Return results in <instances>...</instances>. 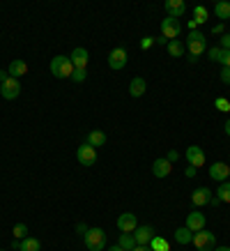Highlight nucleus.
<instances>
[{"instance_id":"obj_22","label":"nucleus","mask_w":230,"mask_h":251,"mask_svg":"<svg viewBox=\"0 0 230 251\" xmlns=\"http://www.w3.org/2000/svg\"><path fill=\"white\" fill-rule=\"evenodd\" d=\"M193 240V233L186 226H182V228H177L175 230V242L177 244H189Z\"/></svg>"},{"instance_id":"obj_36","label":"nucleus","mask_w":230,"mask_h":251,"mask_svg":"<svg viewBox=\"0 0 230 251\" xmlns=\"http://www.w3.org/2000/svg\"><path fill=\"white\" fill-rule=\"evenodd\" d=\"M88 230H90V228H88V226H85L83 221H81V224H76V233H78V235H85V233H88Z\"/></svg>"},{"instance_id":"obj_45","label":"nucleus","mask_w":230,"mask_h":251,"mask_svg":"<svg viewBox=\"0 0 230 251\" xmlns=\"http://www.w3.org/2000/svg\"><path fill=\"white\" fill-rule=\"evenodd\" d=\"M214 251H230V247H214Z\"/></svg>"},{"instance_id":"obj_41","label":"nucleus","mask_w":230,"mask_h":251,"mask_svg":"<svg viewBox=\"0 0 230 251\" xmlns=\"http://www.w3.org/2000/svg\"><path fill=\"white\" fill-rule=\"evenodd\" d=\"M7 78H9V74H7V72H2V69H0V83H5Z\"/></svg>"},{"instance_id":"obj_25","label":"nucleus","mask_w":230,"mask_h":251,"mask_svg":"<svg viewBox=\"0 0 230 251\" xmlns=\"http://www.w3.org/2000/svg\"><path fill=\"white\" fill-rule=\"evenodd\" d=\"M120 247H122L124 251H131L134 249V247H136V240H134V233H122V235H120Z\"/></svg>"},{"instance_id":"obj_23","label":"nucleus","mask_w":230,"mask_h":251,"mask_svg":"<svg viewBox=\"0 0 230 251\" xmlns=\"http://www.w3.org/2000/svg\"><path fill=\"white\" fill-rule=\"evenodd\" d=\"M166 49H168V53L173 55V58H180V55H184V49H186V46H184L180 39H173V42L166 44Z\"/></svg>"},{"instance_id":"obj_31","label":"nucleus","mask_w":230,"mask_h":251,"mask_svg":"<svg viewBox=\"0 0 230 251\" xmlns=\"http://www.w3.org/2000/svg\"><path fill=\"white\" fill-rule=\"evenodd\" d=\"M214 104H216V111H223V113H228L230 111V101L226 97H219Z\"/></svg>"},{"instance_id":"obj_11","label":"nucleus","mask_w":230,"mask_h":251,"mask_svg":"<svg viewBox=\"0 0 230 251\" xmlns=\"http://www.w3.org/2000/svg\"><path fill=\"white\" fill-rule=\"evenodd\" d=\"M186 159H189V166L200 168L203 164H205V152H203V148H198V145H189V148H186Z\"/></svg>"},{"instance_id":"obj_19","label":"nucleus","mask_w":230,"mask_h":251,"mask_svg":"<svg viewBox=\"0 0 230 251\" xmlns=\"http://www.w3.org/2000/svg\"><path fill=\"white\" fill-rule=\"evenodd\" d=\"M85 143L92 145V148L97 150V148H101V145L106 143V134H104V131H97V129H94V131H90V134H88Z\"/></svg>"},{"instance_id":"obj_29","label":"nucleus","mask_w":230,"mask_h":251,"mask_svg":"<svg viewBox=\"0 0 230 251\" xmlns=\"http://www.w3.org/2000/svg\"><path fill=\"white\" fill-rule=\"evenodd\" d=\"M221 46H212V49H207V58L212 62H219V58H221Z\"/></svg>"},{"instance_id":"obj_44","label":"nucleus","mask_w":230,"mask_h":251,"mask_svg":"<svg viewBox=\"0 0 230 251\" xmlns=\"http://www.w3.org/2000/svg\"><path fill=\"white\" fill-rule=\"evenodd\" d=\"M108 251H124V249H122V247H120V244H113V247H111V249H108Z\"/></svg>"},{"instance_id":"obj_13","label":"nucleus","mask_w":230,"mask_h":251,"mask_svg":"<svg viewBox=\"0 0 230 251\" xmlns=\"http://www.w3.org/2000/svg\"><path fill=\"white\" fill-rule=\"evenodd\" d=\"M186 228L191 230V233H198V230L205 228V214L203 212H189L186 214Z\"/></svg>"},{"instance_id":"obj_38","label":"nucleus","mask_w":230,"mask_h":251,"mask_svg":"<svg viewBox=\"0 0 230 251\" xmlns=\"http://www.w3.org/2000/svg\"><path fill=\"white\" fill-rule=\"evenodd\" d=\"M131 251H152V249H150L147 244H136V247H134Z\"/></svg>"},{"instance_id":"obj_17","label":"nucleus","mask_w":230,"mask_h":251,"mask_svg":"<svg viewBox=\"0 0 230 251\" xmlns=\"http://www.w3.org/2000/svg\"><path fill=\"white\" fill-rule=\"evenodd\" d=\"M209 198H212L209 189H207V187H198V189L191 194V203L196 207H200V205H205V203H209Z\"/></svg>"},{"instance_id":"obj_28","label":"nucleus","mask_w":230,"mask_h":251,"mask_svg":"<svg viewBox=\"0 0 230 251\" xmlns=\"http://www.w3.org/2000/svg\"><path fill=\"white\" fill-rule=\"evenodd\" d=\"M12 233H14L16 240H25L28 237V226L25 224H16L14 228H12Z\"/></svg>"},{"instance_id":"obj_34","label":"nucleus","mask_w":230,"mask_h":251,"mask_svg":"<svg viewBox=\"0 0 230 251\" xmlns=\"http://www.w3.org/2000/svg\"><path fill=\"white\" fill-rule=\"evenodd\" d=\"M223 67H230V51H221V58H219Z\"/></svg>"},{"instance_id":"obj_4","label":"nucleus","mask_w":230,"mask_h":251,"mask_svg":"<svg viewBox=\"0 0 230 251\" xmlns=\"http://www.w3.org/2000/svg\"><path fill=\"white\" fill-rule=\"evenodd\" d=\"M83 240H85V247L90 251H101L106 247V233L101 228H90L83 235Z\"/></svg>"},{"instance_id":"obj_6","label":"nucleus","mask_w":230,"mask_h":251,"mask_svg":"<svg viewBox=\"0 0 230 251\" xmlns=\"http://www.w3.org/2000/svg\"><path fill=\"white\" fill-rule=\"evenodd\" d=\"M76 159H78V164H83V166H92V164L97 161V150H94L92 145H88V143L78 145Z\"/></svg>"},{"instance_id":"obj_10","label":"nucleus","mask_w":230,"mask_h":251,"mask_svg":"<svg viewBox=\"0 0 230 251\" xmlns=\"http://www.w3.org/2000/svg\"><path fill=\"white\" fill-rule=\"evenodd\" d=\"M108 67L111 69L127 67V51H124V49H113V51L108 53Z\"/></svg>"},{"instance_id":"obj_33","label":"nucleus","mask_w":230,"mask_h":251,"mask_svg":"<svg viewBox=\"0 0 230 251\" xmlns=\"http://www.w3.org/2000/svg\"><path fill=\"white\" fill-rule=\"evenodd\" d=\"M221 49L223 51H230V35L228 32H223L221 35Z\"/></svg>"},{"instance_id":"obj_3","label":"nucleus","mask_w":230,"mask_h":251,"mask_svg":"<svg viewBox=\"0 0 230 251\" xmlns=\"http://www.w3.org/2000/svg\"><path fill=\"white\" fill-rule=\"evenodd\" d=\"M191 244H193V247H196L198 251H214L216 237H214V233H209L207 228H203V230H198V233H193Z\"/></svg>"},{"instance_id":"obj_7","label":"nucleus","mask_w":230,"mask_h":251,"mask_svg":"<svg viewBox=\"0 0 230 251\" xmlns=\"http://www.w3.org/2000/svg\"><path fill=\"white\" fill-rule=\"evenodd\" d=\"M0 95L5 99H16L21 95V83H19V78H12L9 76L5 83H0Z\"/></svg>"},{"instance_id":"obj_40","label":"nucleus","mask_w":230,"mask_h":251,"mask_svg":"<svg viewBox=\"0 0 230 251\" xmlns=\"http://www.w3.org/2000/svg\"><path fill=\"white\" fill-rule=\"evenodd\" d=\"M214 35H223V23H219V25H214Z\"/></svg>"},{"instance_id":"obj_32","label":"nucleus","mask_w":230,"mask_h":251,"mask_svg":"<svg viewBox=\"0 0 230 251\" xmlns=\"http://www.w3.org/2000/svg\"><path fill=\"white\" fill-rule=\"evenodd\" d=\"M193 12H196V23H205L207 21V12H205V7H203V5H198Z\"/></svg>"},{"instance_id":"obj_37","label":"nucleus","mask_w":230,"mask_h":251,"mask_svg":"<svg viewBox=\"0 0 230 251\" xmlns=\"http://www.w3.org/2000/svg\"><path fill=\"white\" fill-rule=\"evenodd\" d=\"M196 171H198V168H193V166H186V171H184V175H186V177H193V175H196Z\"/></svg>"},{"instance_id":"obj_15","label":"nucleus","mask_w":230,"mask_h":251,"mask_svg":"<svg viewBox=\"0 0 230 251\" xmlns=\"http://www.w3.org/2000/svg\"><path fill=\"white\" fill-rule=\"evenodd\" d=\"M166 12H168V16H173V19H180V16L186 12V5H184V0H166Z\"/></svg>"},{"instance_id":"obj_26","label":"nucleus","mask_w":230,"mask_h":251,"mask_svg":"<svg viewBox=\"0 0 230 251\" xmlns=\"http://www.w3.org/2000/svg\"><path fill=\"white\" fill-rule=\"evenodd\" d=\"M216 196H219V201H221V203H230V182H221V184H219V194H216Z\"/></svg>"},{"instance_id":"obj_42","label":"nucleus","mask_w":230,"mask_h":251,"mask_svg":"<svg viewBox=\"0 0 230 251\" xmlns=\"http://www.w3.org/2000/svg\"><path fill=\"white\" fill-rule=\"evenodd\" d=\"M152 42H154V39H150V37H145V39H143V42H140V46H143V49H147V46L152 44Z\"/></svg>"},{"instance_id":"obj_46","label":"nucleus","mask_w":230,"mask_h":251,"mask_svg":"<svg viewBox=\"0 0 230 251\" xmlns=\"http://www.w3.org/2000/svg\"><path fill=\"white\" fill-rule=\"evenodd\" d=\"M226 134L230 136V120H226Z\"/></svg>"},{"instance_id":"obj_35","label":"nucleus","mask_w":230,"mask_h":251,"mask_svg":"<svg viewBox=\"0 0 230 251\" xmlns=\"http://www.w3.org/2000/svg\"><path fill=\"white\" fill-rule=\"evenodd\" d=\"M221 81H223V83H230V67H223L221 69Z\"/></svg>"},{"instance_id":"obj_5","label":"nucleus","mask_w":230,"mask_h":251,"mask_svg":"<svg viewBox=\"0 0 230 251\" xmlns=\"http://www.w3.org/2000/svg\"><path fill=\"white\" fill-rule=\"evenodd\" d=\"M182 32V25H180V21L177 19H173V16H166L163 21H161V35L168 39V42H173V39H177V35Z\"/></svg>"},{"instance_id":"obj_8","label":"nucleus","mask_w":230,"mask_h":251,"mask_svg":"<svg viewBox=\"0 0 230 251\" xmlns=\"http://www.w3.org/2000/svg\"><path fill=\"white\" fill-rule=\"evenodd\" d=\"M209 177L216 180L219 184L226 182V177H230V166L226 161H214V164L209 166Z\"/></svg>"},{"instance_id":"obj_1","label":"nucleus","mask_w":230,"mask_h":251,"mask_svg":"<svg viewBox=\"0 0 230 251\" xmlns=\"http://www.w3.org/2000/svg\"><path fill=\"white\" fill-rule=\"evenodd\" d=\"M51 74L55 78H71L74 65L69 60V55H55L53 60H51Z\"/></svg>"},{"instance_id":"obj_20","label":"nucleus","mask_w":230,"mask_h":251,"mask_svg":"<svg viewBox=\"0 0 230 251\" xmlns=\"http://www.w3.org/2000/svg\"><path fill=\"white\" fill-rule=\"evenodd\" d=\"M25 72H28V65H25V62H23V60H14V62H12V65H9V67H7V74H9V76H12V78H19V76H23Z\"/></svg>"},{"instance_id":"obj_2","label":"nucleus","mask_w":230,"mask_h":251,"mask_svg":"<svg viewBox=\"0 0 230 251\" xmlns=\"http://www.w3.org/2000/svg\"><path fill=\"white\" fill-rule=\"evenodd\" d=\"M186 49H189V55H196V58H200V55L207 51L205 35H203L200 30H191V32H189V39H186Z\"/></svg>"},{"instance_id":"obj_24","label":"nucleus","mask_w":230,"mask_h":251,"mask_svg":"<svg viewBox=\"0 0 230 251\" xmlns=\"http://www.w3.org/2000/svg\"><path fill=\"white\" fill-rule=\"evenodd\" d=\"M42 249V242H39L37 237H25V240H21V251H39Z\"/></svg>"},{"instance_id":"obj_27","label":"nucleus","mask_w":230,"mask_h":251,"mask_svg":"<svg viewBox=\"0 0 230 251\" xmlns=\"http://www.w3.org/2000/svg\"><path fill=\"white\" fill-rule=\"evenodd\" d=\"M152 251H170V247H168V242H166L163 237L154 235L152 237Z\"/></svg>"},{"instance_id":"obj_18","label":"nucleus","mask_w":230,"mask_h":251,"mask_svg":"<svg viewBox=\"0 0 230 251\" xmlns=\"http://www.w3.org/2000/svg\"><path fill=\"white\" fill-rule=\"evenodd\" d=\"M145 90H147L145 78H140V76L131 78V83H129V95H131V97H143V95H145Z\"/></svg>"},{"instance_id":"obj_14","label":"nucleus","mask_w":230,"mask_h":251,"mask_svg":"<svg viewBox=\"0 0 230 251\" xmlns=\"http://www.w3.org/2000/svg\"><path fill=\"white\" fill-rule=\"evenodd\" d=\"M170 171H173V164L168 159H154L152 161V173L157 177H168Z\"/></svg>"},{"instance_id":"obj_30","label":"nucleus","mask_w":230,"mask_h":251,"mask_svg":"<svg viewBox=\"0 0 230 251\" xmlns=\"http://www.w3.org/2000/svg\"><path fill=\"white\" fill-rule=\"evenodd\" d=\"M85 76H88V72H85V69H76V67H74V74H71V81H74V83H83Z\"/></svg>"},{"instance_id":"obj_43","label":"nucleus","mask_w":230,"mask_h":251,"mask_svg":"<svg viewBox=\"0 0 230 251\" xmlns=\"http://www.w3.org/2000/svg\"><path fill=\"white\" fill-rule=\"evenodd\" d=\"M154 42H159V44H168V39L163 37V35H161V37H157V39H154Z\"/></svg>"},{"instance_id":"obj_39","label":"nucleus","mask_w":230,"mask_h":251,"mask_svg":"<svg viewBox=\"0 0 230 251\" xmlns=\"http://www.w3.org/2000/svg\"><path fill=\"white\" fill-rule=\"evenodd\" d=\"M166 159H168L170 164H173V161L177 159V150H170V152H168V157H166Z\"/></svg>"},{"instance_id":"obj_21","label":"nucleus","mask_w":230,"mask_h":251,"mask_svg":"<svg viewBox=\"0 0 230 251\" xmlns=\"http://www.w3.org/2000/svg\"><path fill=\"white\" fill-rule=\"evenodd\" d=\"M214 14L221 19V21H226V19H230V2L228 0H219L214 5Z\"/></svg>"},{"instance_id":"obj_12","label":"nucleus","mask_w":230,"mask_h":251,"mask_svg":"<svg viewBox=\"0 0 230 251\" xmlns=\"http://www.w3.org/2000/svg\"><path fill=\"white\" fill-rule=\"evenodd\" d=\"M69 60H71V65L76 69H85L88 67V60H90V53H88V49H74L71 51V55H69Z\"/></svg>"},{"instance_id":"obj_47","label":"nucleus","mask_w":230,"mask_h":251,"mask_svg":"<svg viewBox=\"0 0 230 251\" xmlns=\"http://www.w3.org/2000/svg\"><path fill=\"white\" fill-rule=\"evenodd\" d=\"M0 251H5V249H0Z\"/></svg>"},{"instance_id":"obj_9","label":"nucleus","mask_w":230,"mask_h":251,"mask_svg":"<svg viewBox=\"0 0 230 251\" xmlns=\"http://www.w3.org/2000/svg\"><path fill=\"white\" fill-rule=\"evenodd\" d=\"M117 228L122 230V233H134L138 228V219L134 212H124L117 217Z\"/></svg>"},{"instance_id":"obj_16","label":"nucleus","mask_w":230,"mask_h":251,"mask_svg":"<svg viewBox=\"0 0 230 251\" xmlns=\"http://www.w3.org/2000/svg\"><path fill=\"white\" fill-rule=\"evenodd\" d=\"M154 237V230L150 228V226H138L136 230H134V240H136V244H150Z\"/></svg>"}]
</instances>
